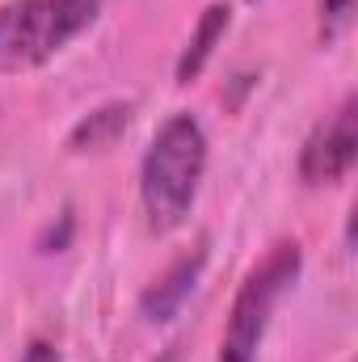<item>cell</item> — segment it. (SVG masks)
Masks as SVG:
<instances>
[{
    "instance_id": "52a82bcc",
    "label": "cell",
    "mask_w": 358,
    "mask_h": 362,
    "mask_svg": "<svg viewBox=\"0 0 358 362\" xmlns=\"http://www.w3.org/2000/svg\"><path fill=\"white\" fill-rule=\"evenodd\" d=\"M228 25H232V8L228 4H207V13L198 17V25H194V34H190V42H185V51L178 59V85H190L207 68V59L215 55V47L228 34Z\"/></svg>"
},
{
    "instance_id": "6da1fadb",
    "label": "cell",
    "mask_w": 358,
    "mask_h": 362,
    "mask_svg": "<svg viewBox=\"0 0 358 362\" xmlns=\"http://www.w3.org/2000/svg\"><path fill=\"white\" fill-rule=\"evenodd\" d=\"M202 173H207V135L194 114H173L156 131L139 169V198L152 232H173L190 219Z\"/></svg>"
},
{
    "instance_id": "277c9868",
    "label": "cell",
    "mask_w": 358,
    "mask_h": 362,
    "mask_svg": "<svg viewBox=\"0 0 358 362\" xmlns=\"http://www.w3.org/2000/svg\"><path fill=\"white\" fill-rule=\"evenodd\" d=\"M354 110L358 101L346 97L299 148V177L308 185H333L354 169L358 156V135H354Z\"/></svg>"
},
{
    "instance_id": "8992f818",
    "label": "cell",
    "mask_w": 358,
    "mask_h": 362,
    "mask_svg": "<svg viewBox=\"0 0 358 362\" xmlns=\"http://www.w3.org/2000/svg\"><path fill=\"white\" fill-rule=\"evenodd\" d=\"M131 118H135V105L131 101H105V105H97L93 114H85L72 127L68 152H101V148H110L131 127Z\"/></svg>"
},
{
    "instance_id": "7a4b0ae2",
    "label": "cell",
    "mask_w": 358,
    "mask_h": 362,
    "mask_svg": "<svg viewBox=\"0 0 358 362\" xmlns=\"http://www.w3.org/2000/svg\"><path fill=\"white\" fill-rule=\"evenodd\" d=\"M101 0H8L0 8V72L38 68L85 34Z\"/></svg>"
},
{
    "instance_id": "3957f363",
    "label": "cell",
    "mask_w": 358,
    "mask_h": 362,
    "mask_svg": "<svg viewBox=\"0 0 358 362\" xmlns=\"http://www.w3.org/2000/svg\"><path fill=\"white\" fill-rule=\"evenodd\" d=\"M299 266H304L299 245L282 240V245H274L266 253V262L241 282V291L232 299V316H228L224 341H219V362H258V350L266 341L270 316H274V303L299 278Z\"/></svg>"
},
{
    "instance_id": "5b68a950",
    "label": "cell",
    "mask_w": 358,
    "mask_h": 362,
    "mask_svg": "<svg viewBox=\"0 0 358 362\" xmlns=\"http://www.w3.org/2000/svg\"><path fill=\"white\" fill-rule=\"evenodd\" d=\"M202 266H207V240H198V245H194V253L178 257L161 282H152V286L144 291V299H139V312H144V320L161 325V320L178 316V308L190 299V291H194V282H198Z\"/></svg>"
},
{
    "instance_id": "ba28073f",
    "label": "cell",
    "mask_w": 358,
    "mask_h": 362,
    "mask_svg": "<svg viewBox=\"0 0 358 362\" xmlns=\"http://www.w3.org/2000/svg\"><path fill=\"white\" fill-rule=\"evenodd\" d=\"M354 4L358 0H321V38H325V42H333V38H342V34L350 30Z\"/></svg>"
},
{
    "instance_id": "9c48e42d",
    "label": "cell",
    "mask_w": 358,
    "mask_h": 362,
    "mask_svg": "<svg viewBox=\"0 0 358 362\" xmlns=\"http://www.w3.org/2000/svg\"><path fill=\"white\" fill-rule=\"evenodd\" d=\"M21 362H59V350H55V341H42V337H34V341L25 346Z\"/></svg>"
}]
</instances>
